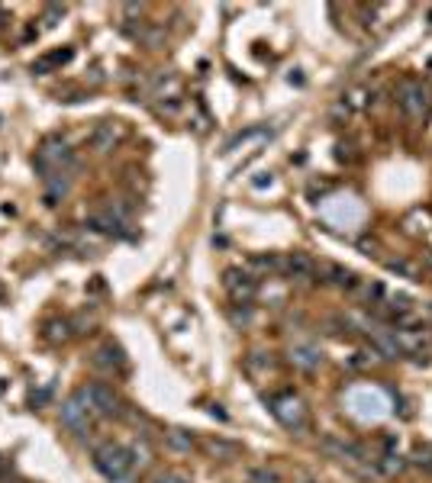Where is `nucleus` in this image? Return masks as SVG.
I'll use <instances>...</instances> for the list:
<instances>
[{
    "label": "nucleus",
    "mask_w": 432,
    "mask_h": 483,
    "mask_svg": "<svg viewBox=\"0 0 432 483\" xmlns=\"http://www.w3.org/2000/svg\"><path fill=\"white\" fill-rule=\"evenodd\" d=\"M397 104H400V113L409 123H423L432 113V91L429 84L416 81V77H403L397 84Z\"/></svg>",
    "instance_id": "nucleus-1"
},
{
    "label": "nucleus",
    "mask_w": 432,
    "mask_h": 483,
    "mask_svg": "<svg viewBox=\"0 0 432 483\" xmlns=\"http://www.w3.org/2000/svg\"><path fill=\"white\" fill-rule=\"evenodd\" d=\"M94 468H97L106 480L120 483V480H126L129 470L136 468V464H132V451H129V448L106 441V445H100L97 451H94Z\"/></svg>",
    "instance_id": "nucleus-2"
},
{
    "label": "nucleus",
    "mask_w": 432,
    "mask_h": 483,
    "mask_svg": "<svg viewBox=\"0 0 432 483\" xmlns=\"http://www.w3.org/2000/svg\"><path fill=\"white\" fill-rule=\"evenodd\" d=\"M268 409H271L274 419H278L284 429H290V432L307 429V406H304V400H300L297 393L284 390V393L268 396Z\"/></svg>",
    "instance_id": "nucleus-3"
},
{
    "label": "nucleus",
    "mask_w": 432,
    "mask_h": 483,
    "mask_svg": "<svg viewBox=\"0 0 432 483\" xmlns=\"http://www.w3.org/2000/svg\"><path fill=\"white\" fill-rule=\"evenodd\" d=\"M78 396L87 403V409H91V413L106 415V419H110V415H120V409H123V403H120V396L113 393V387L100 384V380L81 387V390H78Z\"/></svg>",
    "instance_id": "nucleus-4"
},
{
    "label": "nucleus",
    "mask_w": 432,
    "mask_h": 483,
    "mask_svg": "<svg viewBox=\"0 0 432 483\" xmlns=\"http://www.w3.org/2000/svg\"><path fill=\"white\" fill-rule=\"evenodd\" d=\"M223 287L229 290L233 303H252V296L258 294V277L252 271H239V268H229L223 274Z\"/></svg>",
    "instance_id": "nucleus-5"
},
{
    "label": "nucleus",
    "mask_w": 432,
    "mask_h": 483,
    "mask_svg": "<svg viewBox=\"0 0 432 483\" xmlns=\"http://www.w3.org/2000/svg\"><path fill=\"white\" fill-rule=\"evenodd\" d=\"M284 265H280V277L288 280H316L319 268L307 251H290V255H280Z\"/></svg>",
    "instance_id": "nucleus-6"
},
{
    "label": "nucleus",
    "mask_w": 432,
    "mask_h": 483,
    "mask_svg": "<svg viewBox=\"0 0 432 483\" xmlns=\"http://www.w3.org/2000/svg\"><path fill=\"white\" fill-rule=\"evenodd\" d=\"M61 422L68 425L71 432H78V435H84V432L91 429V409H87V403L78 396V390L61 403Z\"/></svg>",
    "instance_id": "nucleus-7"
},
{
    "label": "nucleus",
    "mask_w": 432,
    "mask_h": 483,
    "mask_svg": "<svg viewBox=\"0 0 432 483\" xmlns=\"http://www.w3.org/2000/svg\"><path fill=\"white\" fill-rule=\"evenodd\" d=\"M323 448H326L333 458H339V460H371L362 441L345 438V435H326V438H323Z\"/></svg>",
    "instance_id": "nucleus-8"
},
{
    "label": "nucleus",
    "mask_w": 432,
    "mask_h": 483,
    "mask_svg": "<svg viewBox=\"0 0 432 483\" xmlns=\"http://www.w3.org/2000/svg\"><path fill=\"white\" fill-rule=\"evenodd\" d=\"M364 403V409L358 415H364V419H381V415H387V400H384V390H378V387H358V390L349 393V403Z\"/></svg>",
    "instance_id": "nucleus-9"
},
{
    "label": "nucleus",
    "mask_w": 432,
    "mask_h": 483,
    "mask_svg": "<svg viewBox=\"0 0 432 483\" xmlns=\"http://www.w3.org/2000/svg\"><path fill=\"white\" fill-rule=\"evenodd\" d=\"M368 339H371L374 355H381L384 361H394V358L403 355L400 345H397L394 329H381V325H371V329H368Z\"/></svg>",
    "instance_id": "nucleus-10"
},
{
    "label": "nucleus",
    "mask_w": 432,
    "mask_h": 483,
    "mask_svg": "<svg viewBox=\"0 0 432 483\" xmlns=\"http://www.w3.org/2000/svg\"><path fill=\"white\" fill-rule=\"evenodd\" d=\"M116 142H120V126H116L113 120H104V123L94 126V132H91V149L94 151L104 155V151H110Z\"/></svg>",
    "instance_id": "nucleus-11"
},
{
    "label": "nucleus",
    "mask_w": 432,
    "mask_h": 483,
    "mask_svg": "<svg viewBox=\"0 0 432 483\" xmlns=\"http://www.w3.org/2000/svg\"><path fill=\"white\" fill-rule=\"evenodd\" d=\"M290 361H294V368L300 370H316L319 364H323V351L313 345H297L294 351H290Z\"/></svg>",
    "instance_id": "nucleus-12"
},
{
    "label": "nucleus",
    "mask_w": 432,
    "mask_h": 483,
    "mask_svg": "<svg viewBox=\"0 0 432 483\" xmlns=\"http://www.w3.org/2000/svg\"><path fill=\"white\" fill-rule=\"evenodd\" d=\"M87 226L104 235H126V222L113 219L110 213H94V216H87Z\"/></svg>",
    "instance_id": "nucleus-13"
},
{
    "label": "nucleus",
    "mask_w": 432,
    "mask_h": 483,
    "mask_svg": "<svg viewBox=\"0 0 432 483\" xmlns=\"http://www.w3.org/2000/svg\"><path fill=\"white\" fill-rule=\"evenodd\" d=\"M94 364H97V368L113 370V368H123V364H126V355H123V348H120V345L106 341L104 348H97V355H94Z\"/></svg>",
    "instance_id": "nucleus-14"
},
{
    "label": "nucleus",
    "mask_w": 432,
    "mask_h": 483,
    "mask_svg": "<svg viewBox=\"0 0 432 483\" xmlns=\"http://www.w3.org/2000/svg\"><path fill=\"white\" fill-rule=\"evenodd\" d=\"M323 271L329 274L326 284H333V287H342V290H355V287H358L355 271H349V268H342V265H326Z\"/></svg>",
    "instance_id": "nucleus-15"
},
{
    "label": "nucleus",
    "mask_w": 432,
    "mask_h": 483,
    "mask_svg": "<svg viewBox=\"0 0 432 483\" xmlns=\"http://www.w3.org/2000/svg\"><path fill=\"white\" fill-rule=\"evenodd\" d=\"M371 468L378 470V474H384V477H394V474H400V470L407 468V458H400L397 451H384L381 458L371 460Z\"/></svg>",
    "instance_id": "nucleus-16"
},
{
    "label": "nucleus",
    "mask_w": 432,
    "mask_h": 483,
    "mask_svg": "<svg viewBox=\"0 0 432 483\" xmlns=\"http://www.w3.org/2000/svg\"><path fill=\"white\" fill-rule=\"evenodd\" d=\"M280 265H284V258L280 255H255L249 261V268L255 274H261V277H274V274H280Z\"/></svg>",
    "instance_id": "nucleus-17"
},
{
    "label": "nucleus",
    "mask_w": 432,
    "mask_h": 483,
    "mask_svg": "<svg viewBox=\"0 0 432 483\" xmlns=\"http://www.w3.org/2000/svg\"><path fill=\"white\" fill-rule=\"evenodd\" d=\"M46 184H49V187H46V203H49V206H55V203H58L61 196L68 194V187H71V181H68V177H65V171H55Z\"/></svg>",
    "instance_id": "nucleus-18"
},
{
    "label": "nucleus",
    "mask_w": 432,
    "mask_h": 483,
    "mask_svg": "<svg viewBox=\"0 0 432 483\" xmlns=\"http://www.w3.org/2000/svg\"><path fill=\"white\" fill-rule=\"evenodd\" d=\"M71 49H58V52H49L46 58H39L36 65H32V71H36V75H46L49 68H52V65H65V61H71Z\"/></svg>",
    "instance_id": "nucleus-19"
},
{
    "label": "nucleus",
    "mask_w": 432,
    "mask_h": 483,
    "mask_svg": "<svg viewBox=\"0 0 432 483\" xmlns=\"http://www.w3.org/2000/svg\"><path fill=\"white\" fill-rule=\"evenodd\" d=\"M229 319H233L235 329L252 325V319H255V313H252V303H233V306H229Z\"/></svg>",
    "instance_id": "nucleus-20"
},
{
    "label": "nucleus",
    "mask_w": 432,
    "mask_h": 483,
    "mask_svg": "<svg viewBox=\"0 0 432 483\" xmlns=\"http://www.w3.org/2000/svg\"><path fill=\"white\" fill-rule=\"evenodd\" d=\"M165 438H168V448H175V451H190L194 448V435L184 429H171Z\"/></svg>",
    "instance_id": "nucleus-21"
},
{
    "label": "nucleus",
    "mask_w": 432,
    "mask_h": 483,
    "mask_svg": "<svg viewBox=\"0 0 432 483\" xmlns=\"http://www.w3.org/2000/svg\"><path fill=\"white\" fill-rule=\"evenodd\" d=\"M249 480L252 483H280V474L274 468H255V470H249Z\"/></svg>",
    "instance_id": "nucleus-22"
},
{
    "label": "nucleus",
    "mask_w": 432,
    "mask_h": 483,
    "mask_svg": "<svg viewBox=\"0 0 432 483\" xmlns=\"http://www.w3.org/2000/svg\"><path fill=\"white\" fill-rule=\"evenodd\" d=\"M387 268L394 274H407V277H413V280H419V271L409 261H403V258H394V261H387Z\"/></svg>",
    "instance_id": "nucleus-23"
},
{
    "label": "nucleus",
    "mask_w": 432,
    "mask_h": 483,
    "mask_svg": "<svg viewBox=\"0 0 432 483\" xmlns=\"http://www.w3.org/2000/svg\"><path fill=\"white\" fill-rule=\"evenodd\" d=\"M68 329H71V322H65V319H61V322H49V332H46V339H52V341H65V339H68Z\"/></svg>",
    "instance_id": "nucleus-24"
},
{
    "label": "nucleus",
    "mask_w": 432,
    "mask_h": 483,
    "mask_svg": "<svg viewBox=\"0 0 432 483\" xmlns=\"http://www.w3.org/2000/svg\"><path fill=\"white\" fill-rule=\"evenodd\" d=\"M210 451L213 454H226V460H229V458H235V454H239V448L229 445V441H210Z\"/></svg>",
    "instance_id": "nucleus-25"
},
{
    "label": "nucleus",
    "mask_w": 432,
    "mask_h": 483,
    "mask_svg": "<svg viewBox=\"0 0 432 483\" xmlns=\"http://www.w3.org/2000/svg\"><path fill=\"white\" fill-rule=\"evenodd\" d=\"M413 464L432 470V451H429V448H416V454H413Z\"/></svg>",
    "instance_id": "nucleus-26"
},
{
    "label": "nucleus",
    "mask_w": 432,
    "mask_h": 483,
    "mask_svg": "<svg viewBox=\"0 0 432 483\" xmlns=\"http://www.w3.org/2000/svg\"><path fill=\"white\" fill-rule=\"evenodd\" d=\"M58 16H65V7L49 4V7H46V26H55V23H58Z\"/></svg>",
    "instance_id": "nucleus-27"
},
{
    "label": "nucleus",
    "mask_w": 432,
    "mask_h": 483,
    "mask_svg": "<svg viewBox=\"0 0 432 483\" xmlns=\"http://www.w3.org/2000/svg\"><path fill=\"white\" fill-rule=\"evenodd\" d=\"M149 483H187V477H181V474H171V470H165V474H159V477H152Z\"/></svg>",
    "instance_id": "nucleus-28"
},
{
    "label": "nucleus",
    "mask_w": 432,
    "mask_h": 483,
    "mask_svg": "<svg viewBox=\"0 0 432 483\" xmlns=\"http://www.w3.org/2000/svg\"><path fill=\"white\" fill-rule=\"evenodd\" d=\"M249 368H265V370H271L274 361H271V358H261V351H255V355H249Z\"/></svg>",
    "instance_id": "nucleus-29"
},
{
    "label": "nucleus",
    "mask_w": 432,
    "mask_h": 483,
    "mask_svg": "<svg viewBox=\"0 0 432 483\" xmlns=\"http://www.w3.org/2000/svg\"><path fill=\"white\" fill-rule=\"evenodd\" d=\"M49 396H52V390H49V387H46V390H39V393H32V406H39V403H46Z\"/></svg>",
    "instance_id": "nucleus-30"
},
{
    "label": "nucleus",
    "mask_w": 432,
    "mask_h": 483,
    "mask_svg": "<svg viewBox=\"0 0 432 483\" xmlns=\"http://www.w3.org/2000/svg\"><path fill=\"white\" fill-rule=\"evenodd\" d=\"M123 13H126V16H142V4H126V7H123Z\"/></svg>",
    "instance_id": "nucleus-31"
},
{
    "label": "nucleus",
    "mask_w": 432,
    "mask_h": 483,
    "mask_svg": "<svg viewBox=\"0 0 432 483\" xmlns=\"http://www.w3.org/2000/svg\"><path fill=\"white\" fill-rule=\"evenodd\" d=\"M4 20H7V10L0 7V26H4Z\"/></svg>",
    "instance_id": "nucleus-32"
},
{
    "label": "nucleus",
    "mask_w": 432,
    "mask_h": 483,
    "mask_svg": "<svg viewBox=\"0 0 432 483\" xmlns=\"http://www.w3.org/2000/svg\"><path fill=\"white\" fill-rule=\"evenodd\" d=\"M7 474V464H4V458H0V477Z\"/></svg>",
    "instance_id": "nucleus-33"
},
{
    "label": "nucleus",
    "mask_w": 432,
    "mask_h": 483,
    "mask_svg": "<svg viewBox=\"0 0 432 483\" xmlns=\"http://www.w3.org/2000/svg\"><path fill=\"white\" fill-rule=\"evenodd\" d=\"M300 483H313V480H300Z\"/></svg>",
    "instance_id": "nucleus-34"
},
{
    "label": "nucleus",
    "mask_w": 432,
    "mask_h": 483,
    "mask_svg": "<svg viewBox=\"0 0 432 483\" xmlns=\"http://www.w3.org/2000/svg\"><path fill=\"white\" fill-rule=\"evenodd\" d=\"M13 483H23V480H13Z\"/></svg>",
    "instance_id": "nucleus-35"
}]
</instances>
